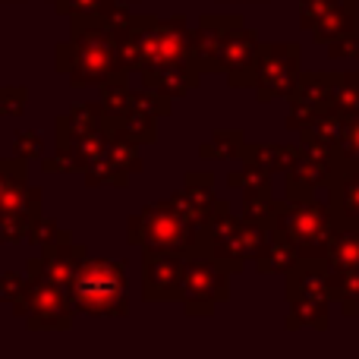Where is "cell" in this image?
I'll use <instances>...</instances> for the list:
<instances>
[{
	"instance_id": "cell-1",
	"label": "cell",
	"mask_w": 359,
	"mask_h": 359,
	"mask_svg": "<svg viewBox=\"0 0 359 359\" xmlns=\"http://www.w3.org/2000/svg\"><path fill=\"white\" fill-rule=\"evenodd\" d=\"M211 215L198 208L183 189L170 198L145 205L126 221V243L139 252H196L205 249Z\"/></svg>"
},
{
	"instance_id": "cell-2",
	"label": "cell",
	"mask_w": 359,
	"mask_h": 359,
	"mask_svg": "<svg viewBox=\"0 0 359 359\" xmlns=\"http://www.w3.org/2000/svg\"><path fill=\"white\" fill-rule=\"evenodd\" d=\"M54 67L76 88H101L104 82L130 79L117 57L114 25L98 16H73V32L54 48Z\"/></svg>"
},
{
	"instance_id": "cell-3",
	"label": "cell",
	"mask_w": 359,
	"mask_h": 359,
	"mask_svg": "<svg viewBox=\"0 0 359 359\" xmlns=\"http://www.w3.org/2000/svg\"><path fill=\"white\" fill-rule=\"evenodd\" d=\"M76 312L101 318H126L130 316V280L123 262L88 259L82 265L76 284L69 287Z\"/></svg>"
},
{
	"instance_id": "cell-4",
	"label": "cell",
	"mask_w": 359,
	"mask_h": 359,
	"mask_svg": "<svg viewBox=\"0 0 359 359\" xmlns=\"http://www.w3.org/2000/svg\"><path fill=\"white\" fill-rule=\"evenodd\" d=\"M265 236H268L265 224L246 221L243 215L236 217L233 211H230V205L224 202L221 208L215 211V217L208 221L205 249H208L230 274H243L246 271V262H255Z\"/></svg>"
},
{
	"instance_id": "cell-5",
	"label": "cell",
	"mask_w": 359,
	"mask_h": 359,
	"mask_svg": "<svg viewBox=\"0 0 359 359\" xmlns=\"http://www.w3.org/2000/svg\"><path fill=\"white\" fill-rule=\"evenodd\" d=\"M54 130H57L54 151L73 158L79 174L86 170V164L92 161V158H98L101 151L107 149V142H111V130H107V120H104V111H101L98 98L73 104L67 114L57 117Z\"/></svg>"
},
{
	"instance_id": "cell-6",
	"label": "cell",
	"mask_w": 359,
	"mask_h": 359,
	"mask_svg": "<svg viewBox=\"0 0 359 359\" xmlns=\"http://www.w3.org/2000/svg\"><path fill=\"white\" fill-rule=\"evenodd\" d=\"M271 227L284 230L290 236L303 262H325V252H328V243H331L337 221L328 202H318V198L287 202L284 198V208H280L278 221Z\"/></svg>"
},
{
	"instance_id": "cell-7",
	"label": "cell",
	"mask_w": 359,
	"mask_h": 359,
	"mask_svg": "<svg viewBox=\"0 0 359 359\" xmlns=\"http://www.w3.org/2000/svg\"><path fill=\"white\" fill-rule=\"evenodd\" d=\"M230 299V271L208 252V249H196L186 252L183 265V312L186 316H215V309Z\"/></svg>"
},
{
	"instance_id": "cell-8",
	"label": "cell",
	"mask_w": 359,
	"mask_h": 359,
	"mask_svg": "<svg viewBox=\"0 0 359 359\" xmlns=\"http://www.w3.org/2000/svg\"><path fill=\"white\" fill-rule=\"evenodd\" d=\"M325 271L331 278L334 303L344 316L353 318L359 312V227L337 224L325 252Z\"/></svg>"
},
{
	"instance_id": "cell-9",
	"label": "cell",
	"mask_w": 359,
	"mask_h": 359,
	"mask_svg": "<svg viewBox=\"0 0 359 359\" xmlns=\"http://www.w3.org/2000/svg\"><path fill=\"white\" fill-rule=\"evenodd\" d=\"M303 76V48L297 41H271L262 44L259 69H255V98L262 104L278 98H290Z\"/></svg>"
},
{
	"instance_id": "cell-10",
	"label": "cell",
	"mask_w": 359,
	"mask_h": 359,
	"mask_svg": "<svg viewBox=\"0 0 359 359\" xmlns=\"http://www.w3.org/2000/svg\"><path fill=\"white\" fill-rule=\"evenodd\" d=\"M41 205H44L41 189L29 183V161L19 158L16 168H13L10 186L4 192V202H0V246L25 240L29 227L41 215Z\"/></svg>"
},
{
	"instance_id": "cell-11",
	"label": "cell",
	"mask_w": 359,
	"mask_h": 359,
	"mask_svg": "<svg viewBox=\"0 0 359 359\" xmlns=\"http://www.w3.org/2000/svg\"><path fill=\"white\" fill-rule=\"evenodd\" d=\"M73 316L76 303L69 287L29 274V293H25L22 312H19V318L29 325V331H69Z\"/></svg>"
},
{
	"instance_id": "cell-12",
	"label": "cell",
	"mask_w": 359,
	"mask_h": 359,
	"mask_svg": "<svg viewBox=\"0 0 359 359\" xmlns=\"http://www.w3.org/2000/svg\"><path fill=\"white\" fill-rule=\"evenodd\" d=\"M142 170H145V161L139 158V145L111 139L107 149L86 164L82 180H86L88 189H95V186H117V189H123V186H130V180L136 174H142Z\"/></svg>"
},
{
	"instance_id": "cell-13",
	"label": "cell",
	"mask_w": 359,
	"mask_h": 359,
	"mask_svg": "<svg viewBox=\"0 0 359 359\" xmlns=\"http://www.w3.org/2000/svg\"><path fill=\"white\" fill-rule=\"evenodd\" d=\"M259 50L262 38L246 22L233 25L221 48V73L230 88H252L255 86V69H259Z\"/></svg>"
},
{
	"instance_id": "cell-14",
	"label": "cell",
	"mask_w": 359,
	"mask_h": 359,
	"mask_svg": "<svg viewBox=\"0 0 359 359\" xmlns=\"http://www.w3.org/2000/svg\"><path fill=\"white\" fill-rule=\"evenodd\" d=\"M341 174V164L337 155L328 151L309 149V145H299V158L290 170L284 174L287 180V202H303V198H316V192L322 186H331L334 177Z\"/></svg>"
},
{
	"instance_id": "cell-15",
	"label": "cell",
	"mask_w": 359,
	"mask_h": 359,
	"mask_svg": "<svg viewBox=\"0 0 359 359\" xmlns=\"http://www.w3.org/2000/svg\"><path fill=\"white\" fill-rule=\"evenodd\" d=\"M183 252H142V299L180 303L183 299Z\"/></svg>"
},
{
	"instance_id": "cell-16",
	"label": "cell",
	"mask_w": 359,
	"mask_h": 359,
	"mask_svg": "<svg viewBox=\"0 0 359 359\" xmlns=\"http://www.w3.org/2000/svg\"><path fill=\"white\" fill-rule=\"evenodd\" d=\"M86 262H88V249L73 240V230H63V236L54 246L44 249L38 259H29L25 274H32V278H48L63 287H73Z\"/></svg>"
},
{
	"instance_id": "cell-17",
	"label": "cell",
	"mask_w": 359,
	"mask_h": 359,
	"mask_svg": "<svg viewBox=\"0 0 359 359\" xmlns=\"http://www.w3.org/2000/svg\"><path fill=\"white\" fill-rule=\"evenodd\" d=\"M240 13H205L192 29V50L202 73H221V48L227 41L230 29L240 25Z\"/></svg>"
},
{
	"instance_id": "cell-18",
	"label": "cell",
	"mask_w": 359,
	"mask_h": 359,
	"mask_svg": "<svg viewBox=\"0 0 359 359\" xmlns=\"http://www.w3.org/2000/svg\"><path fill=\"white\" fill-rule=\"evenodd\" d=\"M331 79L334 73H303L297 92L290 95V114H287V130L299 133L312 117L331 111Z\"/></svg>"
},
{
	"instance_id": "cell-19",
	"label": "cell",
	"mask_w": 359,
	"mask_h": 359,
	"mask_svg": "<svg viewBox=\"0 0 359 359\" xmlns=\"http://www.w3.org/2000/svg\"><path fill=\"white\" fill-rule=\"evenodd\" d=\"M287 278V303H334V290H331V278L325 271V262H299L293 271L284 274Z\"/></svg>"
},
{
	"instance_id": "cell-20",
	"label": "cell",
	"mask_w": 359,
	"mask_h": 359,
	"mask_svg": "<svg viewBox=\"0 0 359 359\" xmlns=\"http://www.w3.org/2000/svg\"><path fill=\"white\" fill-rule=\"evenodd\" d=\"M356 0H331V6L322 13V19L312 29V41L325 44L328 48L331 41H341V38H350L359 32V10Z\"/></svg>"
},
{
	"instance_id": "cell-21",
	"label": "cell",
	"mask_w": 359,
	"mask_h": 359,
	"mask_svg": "<svg viewBox=\"0 0 359 359\" xmlns=\"http://www.w3.org/2000/svg\"><path fill=\"white\" fill-rule=\"evenodd\" d=\"M299 249L293 246V240L278 227H268V236L262 243L259 255H255V271L259 274H287L299 265Z\"/></svg>"
},
{
	"instance_id": "cell-22",
	"label": "cell",
	"mask_w": 359,
	"mask_h": 359,
	"mask_svg": "<svg viewBox=\"0 0 359 359\" xmlns=\"http://www.w3.org/2000/svg\"><path fill=\"white\" fill-rule=\"evenodd\" d=\"M297 158H299V142H297V145L246 142V149H243V158H240V161L246 164V168L265 170V174L278 177V174H287V170L297 164Z\"/></svg>"
},
{
	"instance_id": "cell-23",
	"label": "cell",
	"mask_w": 359,
	"mask_h": 359,
	"mask_svg": "<svg viewBox=\"0 0 359 359\" xmlns=\"http://www.w3.org/2000/svg\"><path fill=\"white\" fill-rule=\"evenodd\" d=\"M328 205L337 224L359 227V170H341L328 186Z\"/></svg>"
},
{
	"instance_id": "cell-24",
	"label": "cell",
	"mask_w": 359,
	"mask_h": 359,
	"mask_svg": "<svg viewBox=\"0 0 359 359\" xmlns=\"http://www.w3.org/2000/svg\"><path fill=\"white\" fill-rule=\"evenodd\" d=\"M111 139H120V142H130V145H155L158 142V117L149 114L145 107L133 104L117 123L111 126Z\"/></svg>"
},
{
	"instance_id": "cell-25",
	"label": "cell",
	"mask_w": 359,
	"mask_h": 359,
	"mask_svg": "<svg viewBox=\"0 0 359 359\" xmlns=\"http://www.w3.org/2000/svg\"><path fill=\"white\" fill-rule=\"evenodd\" d=\"M202 69L198 67H177V69H151V73H142L145 88H155V92L168 95V98H186L192 88H198V79H202Z\"/></svg>"
},
{
	"instance_id": "cell-26",
	"label": "cell",
	"mask_w": 359,
	"mask_h": 359,
	"mask_svg": "<svg viewBox=\"0 0 359 359\" xmlns=\"http://www.w3.org/2000/svg\"><path fill=\"white\" fill-rule=\"evenodd\" d=\"M133 98H136V88H130V79H114V82H104V86L98 88V104H101V111H104L107 130L130 111Z\"/></svg>"
},
{
	"instance_id": "cell-27",
	"label": "cell",
	"mask_w": 359,
	"mask_h": 359,
	"mask_svg": "<svg viewBox=\"0 0 359 359\" xmlns=\"http://www.w3.org/2000/svg\"><path fill=\"white\" fill-rule=\"evenodd\" d=\"M331 306L334 303H309V299H299L290 303L287 312V331H299V328H312V331H328L331 325Z\"/></svg>"
},
{
	"instance_id": "cell-28",
	"label": "cell",
	"mask_w": 359,
	"mask_h": 359,
	"mask_svg": "<svg viewBox=\"0 0 359 359\" xmlns=\"http://www.w3.org/2000/svg\"><path fill=\"white\" fill-rule=\"evenodd\" d=\"M243 149H246V139H243L240 130H215L208 142L198 145V155L221 158V161H240Z\"/></svg>"
},
{
	"instance_id": "cell-29",
	"label": "cell",
	"mask_w": 359,
	"mask_h": 359,
	"mask_svg": "<svg viewBox=\"0 0 359 359\" xmlns=\"http://www.w3.org/2000/svg\"><path fill=\"white\" fill-rule=\"evenodd\" d=\"M123 6H133L126 0H57L54 10L60 16H98V19H114Z\"/></svg>"
},
{
	"instance_id": "cell-30",
	"label": "cell",
	"mask_w": 359,
	"mask_h": 359,
	"mask_svg": "<svg viewBox=\"0 0 359 359\" xmlns=\"http://www.w3.org/2000/svg\"><path fill=\"white\" fill-rule=\"evenodd\" d=\"M331 111L353 117L359 111V73H334L331 79Z\"/></svg>"
},
{
	"instance_id": "cell-31",
	"label": "cell",
	"mask_w": 359,
	"mask_h": 359,
	"mask_svg": "<svg viewBox=\"0 0 359 359\" xmlns=\"http://www.w3.org/2000/svg\"><path fill=\"white\" fill-rule=\"evenodd\" d=\"M25 293H29V274H19V271L0 274V303L10 306L16 318H19V312H22Z\"/></svg>"
},
{
	"instance_id": "cell-32",
	"label": "cell",
	"mask_w": 359,
	"mask_h": 359,
	"mask_svg": "<svg viewBox=\"0 0 359 359\" xmlns=\"http://www.w3.org/2000/svg\"><path fill=\"white\" fill-rule=\"evenodd\" d=\"M63 236V227L54 221V217H48L41 211V215L35 217V224L29 227V236H25V243H29L32 249H38V252H44V249H50L57 240Z\"/></svg>"
},
{
	"instance_id": "cell-33",
	"label": "cell",
	"mask_w": 359,
	"mask_h": 359,
	"mask_svg": "<svg viewBox=\"0 0 359 359\" xmlns=\"http://www.w3.org/2000/svg\"><path fill=\"white\" fill-rule=\"evenodd\" d=\"M337 164L341 170H359V111L347 117V130H344V142L337 151Z\"/></svg>"
},
{
	"instance_id": "cell-34",
	"label": "cell",
	"mask_w": 359,
	"mask_h": 359,
	"mask_svg": "<svg viewBox=\"0 0 359 359\" xmlns=\"http://www.w3.org/2000/svg\"><path fill=\"white\" fill-rule=\"evenodd\" d=\"M29 104V86H0V117H22Z\"/></svg>"
},
{
	"instance_id": "cell-35",
	"label": "cell",
	"mask_w": 359,
	"mask_h": 359,
	"mask_svg": "<svg viewBox=\"0 0 359 359\" xmlns=\"http://www.w3.org/2000/svg\"><path fill=\"white\" fill-rule=\"evenodd\" d=\"M133 104L145 107V111H149V114H155L158 120H161V117H170V114H174V98H168V95L155 92V88H145V86L136 92V98H133Z\"/></svg>"
},
{
	"instance_id": "cell-36",
	"label": "cell",
	"mask_w": 359,
	"mask_h": 359,
	"mask_svg": "<svg viewBox=\"0 0 359 359\" xmlns=\"http://www.w3.org/2000/svg\"><path fill=\"white\" fill-rule=\"evenodd\" d=\"M13 155H16V158H25V161H32V158H41V155H44V139H41V133H35V130L16 133V136H13Z\"/></svg>"
},
{
	"instance_id": "cell-37",
	"label": "cell",
	"mask_w": 359,
	"mask_h": 359,
	"mask_svg": "<svg viewBox=\"0 0 359 359\" xmlns=\"http://www.w3.org/2000/svg\"><path fill=\"white\" fill-rule=\"evenodd\" d=\"M328 57L331 60H359V35L341 38V41H331L328 44Z\"/></svg>"
},
{
	"instance_id": "cell-38",
	"label": "cell",
	"mask_w": 359,
	"mask_h": 359,
	"mask_svg": "<svg viewBox=\"0 0 359 359\" xmlns=\"http://www.w3.org/2000/svg\"><path fill=\"white\" fill-rule=\"evenodd\" d=\"M16 161H19L16 155H13V158H0V202H4V192H6V186H10V177H13Z\"/></svg>"
},
{
	"instance_id": "cell-39",
	"label": "cell",
	"mask_w": 359,
	"mask_h": 359,
	"mask_svg": "<svg viewBox=\"0 0 359 359\" xmlns=\"http://www.w3.org/2000/svg\"><path fill=\"white\" fill-rule=\"evenodd\" d=\"M217 4H268V0H217Z\"/></svg>"
},
{
	"instance_id": "cell-40",
	"label": "cell",
	"mask_w": 359,
	"mask_h": 359,
	"mask_svg": "<svg viewBox=\"0 0 359 359\" xmlns=\"http://www.w3.org/2000/svg\"><path fill=\"white\" fill-rule=\"evenodd\" d=\"M0 4H22V0H0Z\"/></svg>"
},
{
	"instance_id": "cell-41",
	"label": "cell",
	"mask_w": 359,
	"mask_h": 359,
	"mask_svg": "<svg viewBox=\"0 0 359 359\" xmlns=\"http://www.w3.org/2000/svg\"><path fill=\"white\" fill-rule=\"evenodd\" d=\"M126 4H142V0H126Z\"/></svg>"
},
{
	"instance_id": "cell-42",
	"label": "cell",
	"mask_w": 359,
	"mask_h": 359,
	"mask_svg": "<svg viewBox=\"0 0 359 359\" xmlns=\"http://www.w3.org/2000/svg\"><path fill=\"white\" fill-rule=\"evenodd\" d=\"M48 4H57V0H48Z\"/></svg>"
},
{
	"instance_id": "cell-43",
	"label": "cell",
	"mask_w": 359,
	"mask_h": 359,
	"mask_svg": "<svg viewBox=\"0 0 359 359\" xmlns=\"http://www.w3.org/2000/svg\"><path fill=\"white\" fill-rule=\"evenodd\" d=\"M356 4H359V0H356Z\"/></svg>"
}]
</instances>
